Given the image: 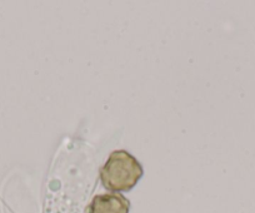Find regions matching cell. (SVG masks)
<instances>
[{"instance_id": "6da1fadb", "label": "cell", "mask_w": 255, "mask_h": 213, "mask_svg": "<svg viewBox=\"0 0 255 213\" xmlns=\"http://www.w3.org/2000/svg\"><path fill=\"white\" fill-rule=\"evenodd\" d=\"M143 172V167L133 154L119 149L110 153L100 170V180L109 191H130L139 182Z\"/></svg>"}, {"instance_id": "7a4b0ae2", "label": "cell", "mask_w": 255, "mask_h": 213, "mask_svg": "<svg viewBox=\"0 0 255 213\" xmlns=\"http://www.w3.org/2000/svg\"><path fill=\"white\" fill-rule=\"evenodd\" d=\"M130 202L122 193L113 192L95 196L88 207V213H129Z\"/></svg>"}]
</instances>
